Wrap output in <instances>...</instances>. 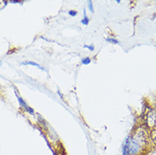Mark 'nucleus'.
Returning a JSON list of instances; mask_svg holds the SVG:
<instances>
[{
  "mask_svg": "<svg viewBox=\"0 0 156 155\" xmlns=\"http://www.w3.org/2000/svg\"><path fill=\"white\" fill-rule=\"evenodd\" d=\"M82 63H83L84 65H87V64H89L90 63V59L88 58H85V59H83V60H82Z\"/></svg>",
  "mask_w": 156,
  "mask_h": 155,
  "instance_id": "f03ea898",
  "label": "nucleus"
},
{
  "mask_svg": "<svg viewBox=\"0 0 156 155\" xmlns=\"http://www.w3.org/2000/svg\"><path fill=\"white\" fill-rule=\"evenodd\" d=\"M89 8L91 10H93V5H92V3H91V2H89Z\"/></svg>",
  "mask_w": 156,
  "mask_h": 155,
  "instance_id": "39448f33",
  "label": "nucleus"
},
{
  "mask_svg": "<svg viewBox=\"0 0 156 155\" xmlns=\"http://www.w3.org/2000/svg\"><path fill=\"white\" fill-rule=\"evenodd\" d=\"M69 14H70V15H71V16H76V12L70 11L69 12Z\"/></svg>",
  "mask_w": 156,
  "mask_h": 155,
  "instance_id": "20e7f679",
  "label": "nucleus"
},
{
  "mask_svg": "<svg viewBox=\"0 0 156 155\" xmlns=\"http://www.w3.org/2000/svg\"><path fill=\"white\" fill-rule=\"evenodd\" d=\"M151 136H152V141L154 142V143L156 144V131H153Z\"/></svg>",
  "mask_w": 156,
  "mask_h": 155,
  "instance_id": "f257e3e1",
  "label": "nucleus"
},
{
  "mask_svg": "<svg viewBox=\"0 0 156 155\" xmlns=\"http://www.w3.org/2000/svg\"><path fill=\"white\" fill-rule=\"evenodd\" d=\"M2 4V1H0V4Z\"/></svg>",
  "mask_w": 156,
  "mask_h": 155,
  "instance_id": "0eeeda50",
  "label": "nucleus"
},
{
  "mask_svg": "<svg viewBox=\"0 0 156 155\" xmlns=\"http://www.w3.org/2000/svg\"><path fill=\"white\" fill-rule=\"evenodd\" d=\"M82 23L86 24V25L88 23V19H87V18L86 16H85V19H83V20H82Z\"/></svg>",
  "mask_w": 156,
  "mask_h": 155,
  "instance_id": "7ed1b4c3",
  "label": "nucleus"
},
{
  "mask_svg": "<svg viewBox=\"0 0 156 155\" xmlns=\"http://www.w3.org/2000/svg\"><path fill=\"white\" fill-rule=\"evenodd\" d=\"M86 48H90V49H94V47H92V46H85Z\"/></svg>",
  "mask_w": 156,
  "mask_h": 155,
  "instance_id": "423d86ee",
  "label": "nucleus"
}]
</instances>
